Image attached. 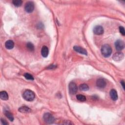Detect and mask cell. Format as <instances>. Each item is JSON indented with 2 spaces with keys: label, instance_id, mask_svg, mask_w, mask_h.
<instances>
[{
  "label": "cell",
  "instance_id": "obj_1",
  "mask_svg": "<svg viewBox=\"0 0 125 125\" xmlns=\"http://www.w3.org/2000/svg\"><path fill=\"white\" fill-rule=\"evenodd\" d=\"M23 98L27 101L31 102L34 100L35 94L33 91L29 89L26 90L23 94Z\"/></svg>",
  "mask_w": 125,
  "mask_h": 125
},
{
  "label": "cell",
  "instance_id": "obj_2",
  "mask_svg": "<svg viewBox=\"0 0 125 125\" xmlns=\"http://www.w3.org/2000/svg\"><path fill=\"white\" fill-rule=\"evenodd\" d=\"M101 53L103 56L106 58L109 57L112 53L111 47L108 44L103 45L101 48Z\"/></svg>",
  "mask_w": 125,
  "mask_h": 125
},
{
  "label": "cell",
  "instance_id": "obj_3",
  "mask_svg": "<svg viewBox=\"0 0 125 125\" xmlns=\"http://www.w3.org/2000/svg\"><path fill=\"white\" fill-rule=\"evenodd\" d=\"M43 119L45 122L47 124H52L55 121L54 116L50 113H45L43 116Z\"/></svg>",
  "mask_w": 125,
  "mask_h": 125
},
{
  "label": "cell",
  "instance_id": "obj_4",
  "mask_svg": "<svg viewBox=\"0 0 125 125\" xmlns=\"http://www.w3.org/2000/svg\"><path fill=\"white\" fill-rule=\"evenodd\" d=\"M68 89H69V93L71 94L72 95L76 94L78 90L77 86L75 83L74 82H71L69 83Z\"/></svg>",
  "mask_w": 125,
  "mask_h": 125
},
{
  "label": "cell",
  "instance_id": "obj_5",
  "mask_svg": "<svg viewBox=\"0 0 125 125\" xmlns=\"http://www.w3.org/2000/svg\"><path fill=\"white\" fill-rule=\"evenodd\" d=\"M25 9L27 13H31L34 9V4L32 2H28L26 3Z\"/></svg>",
  "mask_w": 125,
  "mask_h": 125
},
{
  "label": "cell",
  "instance_id": "obj_6",
  "mask_svg": "<svg viewBox=\"0 0 125 125\" xmlns=\"http://www.w3.org/2000/svg\"><path fill=\"white\" fill-rule=\"evenodd\" d=\"M115 46L116 50L118 51H121L125 47V43L122 40H118L115 42Z\"/></svg>",
  "mask_w": 125,
  "mask_h": 125
},
{
  "label": "cell",
  "instance_id": "obj_7",
  "mask_svg": "<svg viewBox=\"0 0 125 125\" xmlns=\"http://www.w3.org/2000/svg\"><path fill=\"white\" fill-rule=\"evenodd\" d=\"M103 27L101 26H96L93 28V32L95 34L97 35H100L104 33Z\"/></svg>",
  "mask_w": 125,
  "mask_h": 125
},
{
  "label": "cell",
  "instance_id": "obj_8",
  "mask_svg": "<svg viewBox=\"0 0 125 125\" xmlns=\"http://www.w3.org/2000/svg\"><path fill=\"white\" fill-rule=\"evenodd\" d=\"M124 58V54L121 52H117L113 56V59L116 62L120 61L122 60Z\"/></svg>",
  "mask_w": 125,
  "mask_h": 125
},
{
  "label": "cell",
  "instance_id": "obj_9",
  "mask_svg": "<svg viewBox=\"0 0 125 125\" xmlns=\"http://www.w3.org/2000/svg\"><path fill=\"white\" fill-rule=\"evenodd\" d=\"M73 49L74 50V51L77 52L79 53L80 54L85 55H87L88 54L87 50L85 48L81 47H80L74 46L73 47Z\"/></svg>",
  "mask_w": 125,
  "mask_h": 125
},
{
  "label": "cell",
  "instance_id": "obj_10",
  "mask_svg": "<svg viewBox=\"0 0 125 125\" xmlns=\"http://www.w3.org/2000/svg\"><path fill=\"white\" fill-rule=\"evenodd\" d=\"M106 81L103 78H100L97 80L96 85L99 88H104L106 86Z\"/></svg>",
  "mask_w": 125,
  "mask_h": 125
},
{
  "label": "cell",
  "instance_id": "obj_11",
  "mask_svg": "<svg viewBox=\"0 0 125 125\" xmlns=\"http://www.w3.org/2000/svg\"><path fill=\"white\" fill-rule=\"evenodd\" d=\"M109 94L111 98L113 101H116L118 99V94L116 90L111 89L110 91Z\"/></svg>",
  "mask_w": 125,
  "mask_h": 125
},
{
  "label": "cell",
  "instance_id": "obj_12",
  "mask_svg": "<svg viewBox=\"0 0 125 125\" xmlns=\"http://www.w3.org/2000/svg\"><path fill=\"white\" fill-rule=\"evenodd\" d=\"M49 53V50L47 46H43L41 50V54L42 56L44 58L47 57Z\"/></svg>",
  "mask_w": 125,
  "mask_h": 125
},
{
  "label": "cell",
  "instance_id": "obj_13",
  "mask_svg": "<svg viewBox=\"0 0 125 125\" xmlns=\"http://www.w3.org/2000/svg\"><path fill=\"white\" fill-rule=\"evenodd\" d=\"M5 47L8 49H11L14 47V43L12 40H8L5 43Z\"/></svg>",
  "mask_w": 125,
  "mask_h": 125
},
{
  "label": "cell",
  "instance_id": "obj_14",
  "mask_svg": "<svg viewBox=\"0 0 125 125\" xmlns=\"http://www.w3.org/2000/svg\"><path fill=\"white\" fill-rule=\"evenodd\" d=\"M19 111L22 113H29L31 112V109L26 106H23L19 109Z\"/></svg>",
  "mask_w": 125,
  "mask_h": 125
},
{
  "label": "cell",
  "instance_id": "obj_15",
  "mask_svg": "<svg viewBox=\"0 0 125 125\" xmlns=\"http://www.w3.org/2000/svg\"><path fill=\"white\" fill-rule=\"evenodd\" d=\"M0 98L3 100H7L8 99V95L7 93L5 91H2L0 92Z\"/></svg>",
  "mask_w": 125,
  "mask_h": 125
},
{
  "label": "cell",
  "instance_id": "obj_16",
  "mask_svg": "<svg viewBox=\"0 0 125 125\" xmlns=\"http://www.w3.org/2000/svg\"><path fill=\"white\" fill-rule=\"evenodd\" d=\"M5 115L6 116V117L10 121H13L14 120V117H13V115H12V114L9 111H6L5 112Z\"/></svg>",
  "mask_w": 125,
  "mask_h": 125
},
{
  "label": "cell",
  "instance_id": "obj_17",
  "mask_svg": "<svg viewBox=\"0 0 125 125\" xmlns=\"http://www.w3.org/2000/svg\"><path fill=\"white\" fill-rule=\"evenodd\" d=\"M79 89L81 90L82 91H87L89 89V87L88 85L86 84H83L80 85Z\"/></svg>",
  "mask_w": 125,
  "mask_h": 125
},
{
  "label": "cell",
  "instance_id": "obj_18",
  "mask_svg": "<svg viewBox=\"0 0 125 125\" xmlns=\"http://www.w3.org/2000/svg\"><path fill=\"white\" fill-rule=\"evenodd\" d=\"M13 4L16 7H19L21 6L23 3V1L21 0H14L12 1Z\"/></svg>",
  "mask_w": 125,
  "mask_h": 125
},
{
  "label": "cell",
  "instance_id": "obj_19",
  "mask_svg": "<svg viewBox=\"0 0 125 125\" xmlns=\"http://www.w3.org/2000/svg\"><path fill=\"white\" fill-rule=\"evenodd\" d=\"M77 99L81 102H85L86 101V97L85 96L83 95H81L79 94L76 96Z\"/></svg>",
  "mask_w": 125,
  "mask_h": 125
},
{
  "label": "cell",
  "instance_id": "obj_20",
  "mask_svg": "<svg viewBox=\"0 0 125 125\" xmlns=\"http://www.w3.org/2000/svg\"><path fill=\"white\" fill-rule=\"evenodd\" d=\"M27 48L30 51H32L34 50V45L30 42H29L26 45Z\"/></svg>",
  "mask_w": 125,
  "mask_h": 125
},
{
  "label": "cell",
  "instance_id": "obj_21",
  "mask_svg": "<svg viewBox=\"0 0 125 125\" xmlns=\"http://www.w3.org/2000/svg\"><path fill=\"white\" fill-rule=\"evenodd\" d=\"M24 77L26 79L29 80H33L34 79L33 76L29 73H25L24 74Z\"/></svg>",
  "mask_w": 125,
  "mask_h": 125
},
{
  "label": "cell",
  "instance_id": "obj_22",
  "mask_svg": "<svg viewBox=\"0 0 125 125\" xmlns=\"http://www.w3.org/2000/svg\"><path fill=\"white\" fill-rule=\"evenodd\" d=\"M119 31H120V33L123 36H124L125 35V28L123 26H120L119 27Z\"/></svg>",
  "mask_w": 125,
  "mask_h": 125
},
{
  "label": "cell",
  "instance_id": "obj_23",
  "mask_svg": "<svg viewBox=\"0 0 125 125\" xmlns=\"http://www.w3.org/2000/svg\"><path fill=\"white\" fill-rule=\"evenodd\" d=\"M1 123L3 125H7L8 124V122H7V121L5 120L4 119H3V118L1 119Z\"/></svg>",
  "mask_w": 125,
  "mask_h": 125
},
{
  "label": "cell",
  "instance_id": "obj_24",
  "mask_svg": "<svg viewBox=\"0 0 125 125\" xmlns=\"http://www.w3.org/2000/svg\"><path fill=\"white\" fill-rule=\"evenodd\" d=\"M121 84L123 88V89H125V82H124V80H122L121 82Z\"/></svg>",
  "mask_w": 125,
  "mask_h": 125
}]
</instances>
